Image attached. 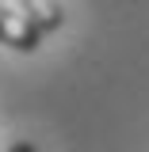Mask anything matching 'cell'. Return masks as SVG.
Listing matches in <instances>:
<instances>
[{
  "label": "cell",
  "instance_id": "cell-3",
  "mask_svg": "<svg viewBox=\"0 0 149 152\" xmlns=\"http://www.w3.org/2000/svg\"><path fill=\"white\" fill-rule=\"evenodd\" d=\"M8 152H38V148H35V145H31V141H19V145H12V148H8Z\"/></svg>",
  "mask_w": 149,
  "mask_h": 152
},
{
  "label": "cell",
  "instance_id": "cell-1",
  "mask_svg": "<svg viewBox=\"0 0 149 152\" xmlns=\"http://www.w3.org/2000/svg\"><path fill=\"white\" fill-rule=\"evenodd\" d=\"M0 42L12 46V50H19V53H31V50H38V42H42V31L27 15H16V12L0 8Z\"/></svg>",
  "mask_w": 149,
  "mask_h": 152
},
{
  "label": "cell",
  "instance_id": "cell-2",
  "mask_svg": "<svg viewBox=\"0 0 149 152\" xmlns=\"http://www.w3.org/2000/svg\"><path fill=\"white\" fill-rule=\"evenodd\" d=\"M19 4H23V15L31 19L42 34H50V31H57L65 23V12H61L57 0H19Z\"/></svg>",
  "mask_w": 149,
  "mask_h": 152
}]
</instances>
